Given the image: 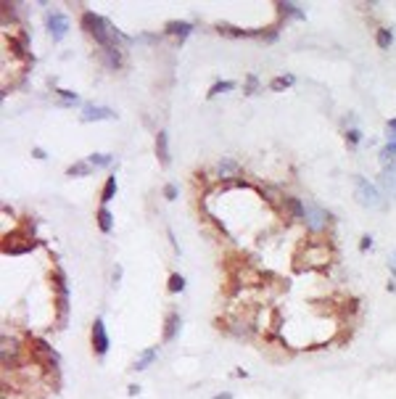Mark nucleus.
Wrapping results in <instances>:
<instances>
[{
    "label": "nucleus",
    "instance_id": "obj_1",
    "mask_svg": "<svg viewBox=\"0 0 396 399\" xmlns=\"http://www.w3.org/2000/svg\"><path fill=\"white\" fill-rule=\"evenodd\" d=\"M82 29L93 35L101 48H114V45H117V40L121 37L117 29L109 24V21H106L103 16H98V13H93V11H85V13H82Z\"/></svg>",
    "mask_w": 396,
    "mask_h": 399
},
{
    "label": "nucleus",
    "instance_id": "obj_2",
    "mask_svg": "<svg viewBox=\"0 0 396 399\" xmlns=\"http://www.w3.org/2000/svg\"><path fill=\"white\" fill-rule=\"evenodd\" d=\"M354 193H356V201L362 206H367V209H378V206L383 204L380 190L372 185L370 180H364L362 175H354Z\"/></svg>",
    "mask_w": 396,
    "mask_h": 399
},
{
    "label": "nucleus",
    "instance_id": "obj_3",
    "mask_svg": "<svg viewBox=\"0 0 396 399\" xmlns=\"http://www.w3.org/2000/svg\"><path fill=\"white\" fill-rule=\"evenodd\" d=\"M53 286H56V291H58V296H56L58 320H64L66 312H69V288H66V278H64V272H61V270L53 272Z\"/></svg>",
    "mask_w": 396,
    "mask_h": 399
},
{
    "label": "nucleus",
    "instance_id": "obj_4",
    "mask_svg": "<svg viewBox=\"0 0 396 399\" xmlns=\"http://www.w3.org/2000/svg\"><path fill=\"white\" fill-rule=\"evenodd\" d=\"M29 349L35 352V357L40 359V362H48V365H53L56 367L58 365V352L50 347L45 339H32V344H29Z\"/></svg>",
    "mask_w": 396,
    "mask_h": 399
},
{
    "label": "nucleus",
    "instance_id": "obj_5",
    "mask_svg": "<svg viewBox=\"0 0 396 399\" xmlns=\"http://www.w3.org/2000/svg\"><path fill=\"white\" fill-rule=\"evenodd\" d=\"M111 347V341H109V333H106V325H103V320L98 317L95 323H93V352L98 357H106V352H109Z\"/></svg>",
    "mask_w": 396,
    "mask_h": 399
},
{
    "label": "nucleus",
    "instance_id": "obj_6",
    "mask_svg": "<svg viewBox=\"0 0 396 399\" xmlns=\"http://www.w3.org/2000/svg\"><path fill=\"white\" fill-rule=\"evenodd\" d=\"M48 32H50V37L56 43H61L66 37V32H69V21H66V16L61 11H53L48 16Z\"/></svg>",
    "mask_w": 396,
    "mask_h": 399
},
{
    "label": "nucleus",
    "instance_id": "obj_7",
    "mask_svg": "<svg viewBox=\"0 0 396 399\" xmlns=\"http://www.w3.org/2000/svg\"><path fill=\"white\" fill-rule=\"evenodd\" d=\"M79 119H82V122H101V119H117V111H114V109H109V106H93V103H87L85 109H82Z\"/></svg>",
    "mask_w": 396,
    "mask_h": 399
},
{
    "label": "nucleus",
    "instance_id": "obj_8",
    "mask_svg": "<svg viewBox=\"0 0 396 399\" xmlns=\"http://www.w3.org/2000/svg\"><path fill=\"white\" fill-rule=\"evenodd\" d=\"M304 222H307V227L312 230V233H319V230H325V225H327V214L319 209V206L309 204V206H307V217H304Z\"/></svg>",
    "mask_w": 396,
    "mask_h": 399
},
{
    "label": "nucleus",
    "instance_id": "obj_9",
    "mask_svg": "<svg viewBox=\"0 0 396 399\" xmlns=\"http://www.w3.org/2000/svg\"><path fill=\"white\" fill-rule=\"evenodd\" d=\"M156 156L161 167H169V137H166L164 130H158V135H156Z\"/></svg>",
    "mask_w": 396,
    "mask_h": 399
},
{
    "label": "nucleus",
    "instance_id": "obj_10",
    "mask_svg": "<svg viewBox=\"0 0 396 399\" xmlns=\"http://www.w3.org/2000/svg\"><path fill=\"white\" fill-rule=\"evenodd\" d=\"M180 323H182V320H180V314H177V312H172L169 317H166V325H164V336H161V341H164V344L174 341V336L180 333Z\"/></svg>",
    "mask_w": 396,
    "mask_h": 399
},
{
    "label": "nucleus",
    "instance_id": "obj_11",
    "mask_svg": "<svg viewBox=\"0 0 396 399\" xmlns=\"http://www.w3.org/2000/svg\"><path fill=\"white\" fill-rule=\"evenodd\" d=\"M283 204H285V209H288V214H291L293 220H304V217H307V206H304L296 196H285Z\"/></svg>",
    "mask_w": 396,
    "mask_h": 399
},
{
    "label": "nucleus",
    "instance_id": "obj_12",
    "mask_svg": "<svg viewBox=\"0 0 396 399\" xmlns=\"http://www.w3.org/2000/svg\"><path fill=\"white\" fill-rule=\"evenodd\" d=\"M101 61L109 69H119L121 66V53H119V45H114V48H101Z\"/></svg>",
    "mask_w": 396,
    "mask_h": 399
},
{
    "label": "nucleus",
    "instance_id": "obj_13",
    "mask_svg": "<svg viewBox=\"0 0 396 399\" xmlns=\"http://www.w3.org/2000/svg\"><path fill=\"white\" fill-rule=\"evenodd\" d=\"M217 32L219 35H227V37H256V35H262V32H256V29H235L230 24H219Z\"/></svg>",
    "mask_w": 396,
    "mask_h": 399
},
{
    "label": "nucleus",
    "instance_id": "obj_14",
    "mask_svg": "<svg viewBox=\"0 0 396 399\" xmlns=\"http://www.w3.org/2000/svg\"><path fill=\"white\" fill-rule=\"evenodd\" d=\"M164 32H166V35H177L180 40H185V37H188L190 32H193V27H190L188 21H169Z\"/></svg>",
    "mask_w": 396,
    "mask_h": 399
},
{
    "label": "nucleus",
    "instance_id": "obj_15",
    "mask_svg": "<svg viewBox=\"0 0 396 399\" xmlns=\"http://www.w3.org/2000/svg\"><path fill=\"white\" fill-rule=\"evenodd\" d=\"M380 185L386 188V193L396 196V167H391V170H383V175H380Z\"/></svg>",
    "mask_w": 396,
    "mask_h": 399
},
{
    "label": "nucleus",
    "instance_id": "obj_16",
    "mask_svg": "<svg viewBox=\"0 0 396 399\" xmlns=\"http://www.w3.org/2000/svg\"><path fill=\"white\" fill-rule=\"evenodd\" d=\"M90 172H93V164H90L87 159H85V162H77V164H72L69 170H66V175H69V177H87Z\"/></svg>",
    "mask_w": 396,
    "mask_h": 399
},
{
    "label": "nucleus",
    "instance_id": "obj_17",
    "mask_svg": "<svg viewBox=\"0 0 396 399\" xmlns=\"http://www.w3.org/2000/svg\"><path fill=\"white\" fill-rule=\"evenodd\" d=\"M98 227L103 230V233H111V227H114V217H111V212L106 209V206H101V209H98Z\"/></svg>",
    "mask_w": 396,
    "mask_h": 399
},
{
    "label": "nucleus",
    "instance_id": "obj_18",
    "mask_svg": "<svg viewBox=\"0 0 396 399\" xmlns=\"http://www.w3.org/2000/svg\"><path fill=\"white\" fill-rule=\"evenodd\" d=\"M293 74H283V77H275V80L270 82V90H275V93H283V90H288L293 85Z\"/></svg>",
    "mask_w": 396,
    "mask_h": 399
},
{
    "label": "nucleus",
    "instance_id": "obj_19",
    "mask_svg": "<svg viewBox=\"0 0 396 399\" xmlns=\"http://www.w3.org/2000/svg\"><path fill=\"white\" fill-rule=\"evenodd\" d=\"M114 196H117V175H109V180H106V185H103V196H101L103 206L109 204Z\"/></svg>",
    "mask_w": 396,
    "mask_h": 399
},
{
    "label": "nucleus",
    "instance_id": "obj_20",
    "mask_svg": "<svg viewBox=\"0 0 396 399\" xmlns=\"http://www.w3.org/2000/svg\"><path fill=\"white\" fill-rule=\"evenodd\" d=\"M217 172H219V177H233V175H238V164H235L233 159H222L217 167Z\"/></svg>",
    "mask_w": 396,
    "mask_h": 399
},
{
    "label": "nucleus",
    "instance_id": "obj_21",
    "mask_svg": "<svg viewBox=\"0 0 396 399\" xmlns=\"http://www.w3.org/2000/svg\"><path fill=\"white\" fill-rule=\"evenodd\" d=\"M154 357H156V349H146L138 359H135V365H132V367H135V370H146V367H148L151 362H154Z\"/></svg>",
    "mask_w": 396,
    "mask_h": 399
},
{
    "label": "nucleus",
    "instance_id": "obj_22",
    "mask_svg": "<svg viewBox=\"0 0 396 399\" xmlns=\"http://www.w3.org/2000/svg\"><path fill=\"white\" fill-rule=\"evenodd\" d=\"M166 288H169V294H180V291H185V278H182L180 272H172L169 275V283H166Z\"/></svg>",
    "mask_w": 396,
    "mask_h": 399
},
{
    "label": "nucleus",
    "instance_id": "obj_23",
    "mask_svg": "<svg viewBox=\"0 0 396 399\" xmlns=\"http://www.w3.org/2000/svg\"><path fill=\"white\" fill-rule=\"evenodd\" d=\"M375 43H378V48H391V43H394V35H391V29H378V35H375Z\"/></svg>",
    "mask_w": 396,
    "mask_h": 399
},
{
    "label": "nucleus",
    "instance_id": "obj_24",
    "mask_svg": "<svg viewBox=\"0 0 396 399\" xmlns=\"http://www.w3.org/2000/svg\"><path fill=\"white\" fill-rule=\"evenodd\" d=\"M280 13H285V16H293V19H304V11L299 8L296 3H277Z\"/></svg>",
    "mask_w": 396,
    "mask_h": 399
},
{
    "label": "nucleus",
    "instance_id": "obj_25",
    "mask_svg": "<svg viewBox=\"0 0 396 399\" xmlns=\"http://www.w3.org/2000/svg\"><path fill=\"white\" fill-rule=\"evenodd\" d=\"M233 88H235V82H233V80L214 82V85H211V90H209V98H214V95H219V93H227V90H233Z\"/></svg>",
    "mask_w": 396,
    "mask_h": 399
},
{
    "label": "nucleus",
    "instance_id": "obj_26",
    "mask_svg": "<svg viewBox=\"0 0 396 399\" xmlns=\"http://www.w3.org/2000/svg\"><path fill=\"white\" fill-rule=\"evenodd\" d=\"M87 162L93 167H106V164H111V156H109V153H90Z\"/></svg>",
    "mask_w": 396,
    "mask_h": 399
},
{
    "label": "nucleus",
    "instance_id": "obj_27",
    "mask_svg": "<svg viewBox=\"0 0 396 399\" xmlns=\"http://www.w3.org/2000/svg\"><path fill=\"white\" fill-rule=\"evenodd\" d=\"M8 48L16 53L19 58H24L27 56V50H24V40H19V37H8Z\"/></svg>",
    "mask_w": 396,
    "mask_h": 399
},
{
    "label": "nucleus",
    "instance_id": "obj_28",
    "mask_svg": "<svg viewBox=\"0 0 396 399\" xmlns=\"http://www.w3.org/2000/svg\"><path fill=\"white\" fill-rule=\"evenodd\" d=\"M380 159H383V162H394V159H396V143L388 140L383 145V151H380Z\"/></svg>",
    "mask_w": 396,
    "mask_h": 399
},
{
    "label": "nucleus",
    "instance_id": "obj_29",
    "mask_svg": "<svg viewBox=\"0 0 396 399\" xmlns=\"http://www.w3.org/2000/svg\"><path fill=\"white\" fill-rule=\"evenodd\" d=\"M164 196L169 198V201H174V198H177V185H174V182H166V185H164Z\"/></svg>",
    "mask_w": 396,
    "mask_h": 399
},
{
    "label": "nucleus",
    "instance_id": "obj_30",
    "mask_svg": "<svg viewBox=\"0 0 396 399\" xmlns=\"http://www.w3.org/2000/svg\"><path fill=\"white\" fill-rule=\"evenodd\" d=\"M346 140L352 143V145H356V143L362 140V133H359V130H354V127H352V130H349V133H346Z\"/></svg>",
    "mask_w": 396,
    "mask_h": 399
},
{
    "label": "nucleus",
    "instance_id": "obj_31",
    "mask_svg": "<svg viewBox=\"0 0 396 399\" xmlns=\"http://www.w3.org/2000/svg\"><path fill=\"white\" fill-rule=\"evenodd\" d=\"M256 85H259L256 74H248V80H246V93H256Z\"/></svg>",
    "mask_w": 396,
    "mask_h": 399
},
{
    "label": "nucleus",
    "instance_id": "obj_32",
    "mask_svg": "<svg viewBox=\"0 0 396 399\" xmlns=\"http://www.w3.org/2000/svg\"><path fill=\"white\" fill-rule=\"evenodd\" d=\"M386 130H388V137H391V143H396V119H391L386 125Z\"/></svg>",
    "mask_w": 396,
    "mask_h": 399
},
{
    "label": "nucleus",
    "instance_id": "obj_33",
    "mask_svg": "<svg viewBox=\"0 0 396 399\" xmlns=\"http://www.w3.org/2000/svg\"><path fill=\"white\" fill-rule=\"evenodd\" d=\"M370 246H372V238H370V235H362V241H359V249H362V251H367Z\"/></svg>",
    "mask_w": 396,
    "mask_h": 399
},
{
    "label": "nucleus",
    "instance_id": "obj_34",
    "mask_svg": "<svg viewBox=\"0 0 396 399\" xmlns=\"http://www.w3.org/2000/svg\"><path fill=\"white\" fill-rule=\"evenodd\" d=\"M32 156H35V159H45V156H48V153H45L42 148H35V151H32Z\"/></svg>",
    "mask_w": 396,
    "mask_h": 399
},
{
    "label": "nucleus",
    "instance_id": "obj_35",
    "mask_svg": "<svg viewBox=\"0 0 396 399\" xmlns=\"http://www.w3.org/2000/svg\"><path fill=\"white\" fill-rule=\"evenodd\" d=\"M211 399H233V394H230V391H222V394H214Z\"/></svg>",
    "mask_w": 396,
    "mask_h": 399
},
{
    "label": "nucleus",
    "instance_id": "obj_36",
    "mask_svg": "<svg viewBox=\"0 0 396 399\" xmlns=\"http://www.w3.org/2000/svg\"><path fill=\"white\" fill-rule=\"evenodd\" d=\"M127 394H129V397H135V394H140V386H135V383H132V386H129V389H127Z\"/></svg>",
    "mask_w": 396,
    "mask_h": 399
},
{
    "label": "nucleus",
    "instance_id": "obj_37",
    "mask_svg": "<svg viewBox=\"0 0 396 399\" xmlns=\"http://www.w3.org/2000/svg\"><path fill=\"white\" fill-rule=\"evenodd\" d=\"M119 278H121V267H117V270H114V283H119Z\"/></svg>",
    "mask_w": 396,
    "mask_h": 399
}]
</instances>
